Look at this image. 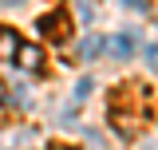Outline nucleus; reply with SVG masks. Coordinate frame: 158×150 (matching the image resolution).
I'll return each instance as SVG.
<instances>
[{"label": "nucleus", "instance_id": "obj_3", "mask_svg": "<svg viewBox=\"0 0 158 150\" xmlns=\"http://www.w3.org/2000/svg\"><path fill=\"white\" fill-rule=\"evenodd\" d=\"M16 67L20 71H44V48L40 44H20L16 48Z\"/></svg>", "mask_w": 158, "mask_h": 150}, {"label": "nucleus", "instance_id": "obj_4", "mask_svg": "<svg viewBox=\"0 0 158 150\" xmlns=\"http://www.w3.org/2000/svg\"><path fill=\"white\" fill-rule=\"evenodd\" d=\"M103 48L115 59H131L135 56V36H111V40H103Z\"/></svg>", "mask_w": 158, "mask_h": 150}, {"label": "nucleus", "instance_id": "obj_11", "mask_svg": "<svg viewBox=\"0 0 158 150\" xmlns=\"http://www.w3.org/2000/svg\"><path fill=\"white\" fill-rule=\"evenodd\" d=\"M4 4H20V0H4Z\"/></svg>", "mask_w": 158, "mask_h": 150}, {"label": "nucleus", "instance_id": "obj_1", "mask_svg": "<svg viewBox=\"0 0 158 150\" xmlns=\"http://www.w3.org/2000/svg\"><path fill=\"white\" fill-rule=\"evenodd\" d=\"M40 36H48L52 44H67L71 40V32H75V24H71V16L63 12V8H52V12H44V16L36 20Z\"/></svg>", "mask_w": 158, "mask_h": 150}, {"label": "nucleus", "instance_id": "obj_10", "mask_svg": "<svg viewBox=\"0 0 158 150\" xmlns=\"http://www.w3.org/2000/svg\"><path fill=\"white\" fill-rule=\"evenodd\" d=\"M127 8H135V12H146V8H150V0H127Z\"/></svg>", "mask_w": 158, "mask_h": 150}, {"label": "nucleus", "instance_id": "obj_7", "mask_svg": "<svg viewBox=\"0 0 158 150\" xmlns=\"http://www.w3.org/2000/svg\"><path fill=\"white\" fill-rule=\"evenodd\" d=\"M146 67H150V71H158V44H150V48H146Z\"/></svg>", "mask_w": 158, "mask_h": 150}, {"label": "nucleus", "instance_id": "obj_2", "mask_svg": "<svg viewBox=\"0 0 158 150\" xmlns=\"http://www.w3.org/2000/svg\"><path fill=\"white\" fill-rule=\"evenodd\" d=\"M146 123V111L142 107H111V127H115L123 138H135Z\"/></svg>", "mask_w": 158, "mask_h": 150}, {"label": "nucleus", "instance_id": "obj_9", "mask_svg": "<svg viewBox=\"0 0 158 150\" xmlns=\"http://www.w3.org/2000/svg\"><path fill=\"white\" fill-rule=\"evenodd\" d=\"M91 16H95V8L83 0V4H79V20H83V24H91Z\"/></svg>", "mask_w": 158, "mask_h": 150}, {"label": "nucleus", "instance_id": "obj_5", "mask_svg": "<svg viewBox=\"0 0 158 150\" xmlns=\"http://www.w3.org/2000/svg\"><path fill=\"white\" fill-rule=\"evenodd\" d=\"M20 44H24V40H20L16 32H12V28H0V59H12Z\"/></svg>", "mask_w": 158, "mask_h": 150}, {"label": "nucleus", "instance_id": "obj_6", "mask_svg": "<svg viewBox=\"0 0 158 150\" xmlns=\"http://www.w3.org/2000/svg\"><path fill=\"white\" fill-rule=\"evenodd\" d=\"M99 48H103V36H87L83 48H79V56L83 59H99Z\"/></svg>", "mask_w": 158, "mask_h": 150}, {"label": "nucleus", "instance_id": "obj_8", "mask_svg": "<svg viewBox=\"0 0 158 150\" xmlns=\"http://www.w3.org/2000/svg\"><path fill=\"white\" fill-rule=\"evenodd\" d=\"M87 95H91V79H79L75 83V99H87Z\"/></svg>", "mask_w": 158, "mask_h": 150}]
</instances>
